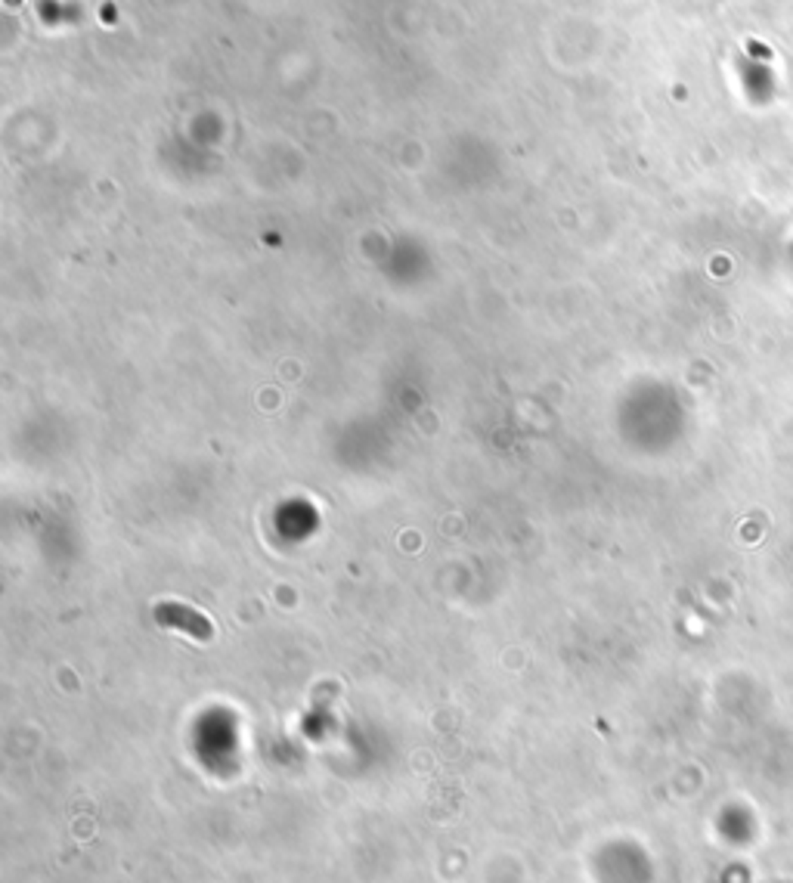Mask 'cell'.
<instances>
[{
  "label": "cell",
  "mask_w": 793,
  "mask_h": 883,
  "mask_svg": "<svg viewBox=\"0 0 793 883\" xmlns=\"http://www.w3.org/2000/svg\"><path fill=\"white\" fill-rule=\"evenodd\" d=\"M158 620H162V623H174V626L186 629V633L202 635V639L211 633V626L202 620V617L189 614V610H183V608H162V610H158Z\"/></svg>",
  "instance_id": "cell-1"
}]
</instances>
